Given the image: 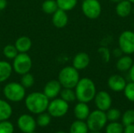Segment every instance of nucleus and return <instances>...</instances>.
Here are the masks:
<instances>
[{
  "label": "nucleus",
  "mask_w": 134,
  "mask_h": 133,
  "mask_svg": "<svg viewBox=\"0 0 134 133\" xmlns=\"http://www.w3.org/2000/svg\"><path fill=\"white\" fill-rule=\"evenodd\" d=\"M75 92L76 95V100L79 102L88 103L93 101L96 96V85L91 78H82L79 79V82L75 87Z\"/></svg>",
  "instance_id": "obj_1"
},
{
  "label": "nucleus",
  "mask_w": 134,
  "mask_h": 133,
  "mask_svg": "<svg viewBox=\"0 0 134 133\" xmlns=\"http://www.w3.org/2000/svg\"><path fill=\"white\" fill-rule=\"evenodd\" d=\"M49 99L41 92H34L25 96V107L34 114H38L47 111Z\"/></svg>",
  "instance_id": "obj_2"
},
{
  "label": "nucleus",
  "mask_w": 134,
  "mask_h": 133,
  "mask_svg": "<svg viewBox=\"0 0 134 133\" xmlns=\"http://www.w3.org/2000/svg\"><path fill=\"white\" fill-rule=\"evenodd\" d=\"M79 79V71L75 69L73 66H66L60 71L57 80L62 88L75 89Z\"/></svg>",
  "instance_id": "obj_3"
},
{
  "label": "nucleus",
  "mask_w": 134,
  "mask_h": 133,
  "mask_svg": "<svg viewBox=\"0 0 134 133\" xmlns=\"http://www.w3.org/2000/svg\"><path fill=\"white\" fill-rule=\"evenodd\" d=\"M5 98L13 103H18L25 99L26 89L19 82H12L7 83L2 89Z\"/></svg>",
  "instance_id": "obj_4"
},
{
  "label": "nucleus",
  "mask_w": 134,
  "mask_h": 133,
  "mask_svg": "<svg viewBox=\"0 0 134 133\" xmlns=\"http://www.w3.org/2000/svg\"><path fill=\"white\" fill-rule=\"evenodd\" d=\"M108 122L106 112L98 109L91 111L86 120L90 131H101L105 128Z\"/></svg>",
  "instance_id": "obj_5"
},
{
  "label": "nucleus",
  "mask_w": 134,
  "mask_h": 133,
  "mask_svg": "<svg viewBox=\"0 0 134 133\" xmlns=\"http://www.w3.org/2000/svg\"><path fill=\"white\" fill-rule=\"evenodd\" d=\"M13 70L15 73L23 75L30 72L32 67L31 57L27 53H19L17 56L13 60Z\"/></svg>",
  "instance_id": "obj_6"
},
{
  "label": "nucleus",
  "mask_w": 134,
  "mask_h": 133,
  "mask_svg": "<svg viewBox=\"0 0 134 133\" xmlns=\"http://www.w3.org/2000/svg\"><path fill=\"white\" fill-rule=\"evenodd\" d=\"M69 110V103L61 98H55L49 101L47 111L53 118H60L67 114Z\"/></svg>",
  "instance_id": "obj_7"
},
{
  "label": "nucleus",
  "mask_w": 134,
  "mask_h": 133,
  "mask_svg": "<svg viewBox=\"0 0 134 133\" xmlns=\"http://www.w3.org/2000/svg\"><path fill=\"white\" fill-rule=\"evenodd\" d=\"M81 9L84 16L90 20L97 19L102 12V6L98 0H83Z\"/></svg>",
  "instance_id": "obj_8"
},
{
  "label": "nucleus",
  "mask_w": 134,
  "mask_h": 133,
  "mask_svg": "<svg viewBox=\"0 0 134 133\" xmlns=\"http://www.w3.org/2000/svg\"><path fill=\"white\" fill-rule=\"evenodd\" d=\"M119 47L123 54L132 55L134 53V31L126 30L122 31L118 39Z\"/></svg>",
  "instance_id": "obj_9"
},
{
  "label": "nucleus",
  "mask_w": 134,
  "mask_h": 133,
  "mask_svg": "<svg viewBox=\"0 0 134 133\" xmlns=\"http://www.w3.org/2000/svg\"><path fill=\"white\" fill-rule=\"evenodd\" d=\"M93 100L96 107L102 111L106 112L111 107L112 105V98L111 95L106 91L102 90L97 92Z\"/></svg>",
  "instance_id": "obj_10"
},
{
  "label": "nucleus",
  "mask_w": 134,
  "mask_h": 133,
  "mask_svg": "<svg viewBox=\"0 0 134 133\" xmlns=\"http://www.w3.org/2000/svg\"><path fill=\"white\" fill-rule=\"evenodd\" d=\"M36 120L30 114H21L17 119V126L19 129L24 133L34 132L36 129Z\"/></svg>",
  "instance_id": "obj_11"
},
{
  "label": "nucleus",
  "mask_w": 134,
  "mask_h": 133,
  "mask_svg": "<svg viewBox=\"0 0 134 133\" xmlns=\"http://www.w3.org/2000/svg\"><path fill=\"white\" fill-rule=\"evenodd\" d=\"M107 84L108 88L111 91L115 92H123L127 82L123 76L118 74H115L108 78Z\"/></svg>",
  "instance_id": "obj_12"
},
{
  "label": "nucleus",
  "mask_w": 134,
  "mask_h": 133,
  "mask_svg": "<svg viewBox=\"0 0 134 133\" xmlns=\"http://www.w3.org/2000/svg\"><path fill=\"white\" fill-rule=\"evenodd\" d=\"M61 89H62V86L59 82V81L53 79L46 82V84L44 86L42 92L49 100H53L57 98L60 95Z\"/></svg>",
  "instance_id": "obj_13"
},
{
  "label": "nucleus",
  "mask_w": 134,
  "mask_h": 133,
  "mask_svg": "<svg viewBox=\"0 0 134 133\" xmlns=\"http://www.w3.org/2000/svg\"><path fill=\"white\" fill-rule=\"evenodd\" d=\"M90 63V57L88 53L80 52L75 55L72 60V66L78 71L85 70Z\"/></svg>",
  "instance_id": "obj_14"
},
{
  "label": "nucleus",
  "mask_w": 134,
  "mask_h": 133,
  "mask_svg": "<svg viewBox=\"0 0 134 133\" xmlns=\"http://www.w3.org/2000/svg\"><path fill=\"white\" fill-rule=\"evenodd\" d=\"M68 15L66 11L58 9L52 15V23L57 28L61 29L65 27L68 24Z\"/></svg>",
  "instance_id": "obj_15"
},
{
  "label": "nucleus",
  "mask_w": 134,
  "mask_h": 133,
  "mask_svg": "<svg viewBox=\"0 0 134 133\" xmlns=\"http://www.w3.org/2000/svg\"><path fill=\"white\" fill-rule=\"evenodd\" d=\"M90 112V107L86 103L79 102L74 107V115L77 120L86 121Z\"/></svg>",
  "instance_id": "obj_16"
},
{
  "label": "nucleus",
  "mask_w": 134,
  "mask_h": 133,
  "mask_svg": "<svg viewBox=\"0 0 134 133\" xmlns=\"http://www.w3.org/2000/svg\"><path fill=\"white\" fill-rule=\"evenodd\" d=\"M133 11V4L129 0H122L116 3V14L122 18L129 16Z\"/></svg>",
  "instance_id": "obj_17"
},
{
  "label": "nucleus",
  "mask_w": 134,
  "mask_h": 133,
  "mask_svg": "<svg viewBox=\"0 0 134 133\" xmlns=\"http://www.w3.org/2000/svg\"><path fill=\"white\" fill-rule=\"evenodd\" d=\"M133 64V60L130 56V55H122L116 62V68L120 72H126L129 71L131 67Z\"/></svg>",
  "instance_id": "obj_18"
},
{
  "label": "nucleus",
  "mask_w": 134,
  "mask_h": 133,
  "mask_svg": "<svg viewBox=\"0 0 134 133\" xmlns=\"http://www.w3.org/2000/svg\"><path fill=\"white\" fill-rule=\"evenodd\" d=\"M15 47L18 53H27L32 46L31 39L27 36H20L15 41Z\"/></svg>",
  "instance_id": "obj_19"
},
{
  "label": "nucleus",
  "mask_w": 134,
  "mask_h": 133,
  "mask_svg": "<svg viewBox=\"0 0 134 133\" xmlns=\"http://www.w3.org/2000/svg\"><path fill=\"white\" fill-rule=\"evenodd\" d=\"M13 67L6 60H0V83L6 82L13 73Z\"/></svg>",
  "instance_id": "obj_20"
},
{
  "label": "nucleus",
  "mask_w": 134,
  "mask_h": 133,
  "mask_svg": "<svg viewBox=\"0 0 134 133\" xmlns=\"http://www.w3.org/2000/svg\"><path fill=\"white\" fill-rule=\"evenodd\" d=\"M12 114L13 108L11 105L6 100L0 99V122L9 120Z\"/></svg>",
  "instance_id": "obj_21"
},
{
  "label": "nucleus",
  "mask_w": 134,
  "mask_h": 133,
  "mask_svg": "<svg viewBox=\"0 0 134 133\" xmlns=\"http://www.w3.org/2000/svg\"><path fill=\"white\" fill-rule=\"evenodd\" d=\"M90 130L85 121L76 120L70 126L69 133H89Z\"/></svg>",
  "instance_id": "obj_22"
},
{
  "label": "nucleus",
  "mask_w": 134,
  "mask_h": 133,
  "mask_svg": "<svg viewBox=\"0 0 134 133\" xmlns=\"http://www.w3.org/2000/svg\"><path fill=\"white\" fill-rule=\"evenodd\" d=\"M57 9L56 0H45L42 4V10L48 15H53Z\"/></svg>",
  "instance_id": "obj_23"
},
{
  "label": "nucleus",
  "mask_w": 134,
  "mask_h": 133,
  "mask_svg": "<svg viewBox=\"0 0 134 133\" xmlns=\"http://www.w3.org/2000/svg\"><path fill=\"white\" fill-rule=\"evenodd\" d=\"M125 126L119 122H110L105 126V133H123Z\"/></svg>",
  "instance_id": "obj_24"
},
{
  "label": "nucleus",
  "mask_w": 134,
  "mask_h": 133,
  "mask_svg": "<svg viewBox=\"0 0 134 133\" xmlns=\"http://www.w3.org/2000/svg\"><path fill=\"white\" fill-rule=\"evenodd\" d=\"M56 2L58 9L66 12L74 9L78 4V0H56Z\"/></svg>",
  "instance_id": "obj_25"
},
{
  "label": "nucleus",
  "mask_w": 134,
  "mask_h": 133,
  "mask_svg": "<svg viewBox=\"0 0 134 133\" xmlns=\"http://www.w3.org/2000/svg\"><path fill=\"white\" fill-rule=\"evenodd\" d=\"M60 96L64 101L69 103H72L76 100L75 92L73 89L68 88H63L60 92Z\"/></svg>",
  "instance_id": "obj_26"
},
{
  "label": "nucleus",
  "mask_w": 134,
  "mask_h": 133,
  "mask_svg": "<svg viewBox=\"0 0 134 133\" xmlns=\"http://www.w3.org/2000/svg\"><path fill=\"white\" fill-rule=\"evenodd\" d=\"M2 53H3V56L6 59L13 60L17 56V54L19 53H18V51H17V49L14 45L8 44V45L4 46V48L2 49Z\"/></svg>",
  "instance_id": "obj_27"
},
{
  "label": "nucleus",
  "mask_w": 134,
  "mask_h": 133,
  "mask_svg": "<svg viewBox=\"0 0 134 133\" xmlns=\"http://www.w3.org/2000/svg\"><path fill=\"white\" fill-rule=\"evenodd\" d=\"M122 123L124 126L134 124V109H129L122 114Z\"/></svg>",
  "instance_id": "obj_28"
},
{
  "label": "nucleus",
  "mask_w": 134,
  "mask_h": 133,
  "mask_svg": "<svg viewBox=\"0 0 134 133\" xmlns=\"http://www.w3.org/2000/svg\"><path fill=\"white\" fill-rule=\"evenodd\" d=\"M51 118L52 117L48 112L47 113H46V111L42 112L38 114V117L36 118V123L40 127H46L49 125L51 122Z\"/></svg>",
  "instance_id": "obj_29"
},
{
  "label": "nucleus",
  "mask_w": 134,
  "mask_h": 133,
  "mask_svg": "<svg viewBox=\"0 0 134 133\" xmlns=\"http://www.w3.org/2000/svg\"><path fill=\"white\" fill-rule=\"evenodd\" d=\"M106 115L108 122H118L122 117V112L118 108L111 107L106 111Z\"/></svg>",
  "instance_id": "obj_30"
},
{
  "label": "nucleus",
  "mask_w": 134,
  "mask_h": 133,
  "mask_svg": "<svg viewBox=\"0 0 134 133\" xmlns=\"http://www.w3.org/2000/svg\"><path fill=\"white\" fill-rule=\"evenodd\" d=\"M21 79H20V84L25 88V89H29L32 87L35 84V78L34 76L30 73L24 74L21 75Z\"/></svg>",
  "instance_id": "obj_31"
},
{
  "label": "nucleus",
  "mask_w": 134,
  "mask_h": 133,
  "mask_svg": "<svg viewBox=\"0 0 134 133\" xmlns=\"http://www.w3.org/2000/svg\"><path fill=\"white\" fill-rule=\"evenodd\" d=\"M123 92L125 97L129 101L134 103V82H130L127 83L123 90Z\"/></svg>",
  "instance_id": "obj_32"
},
{
  "label": "nucleus",
  "mask_w": 134,
  "mask_h": 133,
  "mask_svg": "<svg viewBox=\"0 0 134 133\" xmlns=\"http://www.w3.org/2000/svg\"><path fill=\"white\" fill-rule=\"evenodd\" d=\"M13 132H14V127L10 122H9L8 120L0 122V133Z\"/></svg>",
  "instance_id": "obj_33"
},
{
  "label": "nucleus",
  "mask_w": 134,
  "mask_h": 133,
  "mask_svg": "<svg viewBox=\"0 0 134 133\" xmlns=\"http://www.w3.org/2000/svg\"><path fill=\"white\" fill-rule=\"evenodd\" d=\"M98 53L100 54L102 60L104 63H108L111 60V52L108 47L101 46L98 49Z\"/></svg>",
  "instance_id": "obj_34"
},
{
  "label": "nucleus",
  "mask_w": 134,
  "mask_h": 133,
  "mask_svg": "<svg viewBox=\"0 0 134 133\" xmlns=\"http://www.w3.org/2000/svg\"><path fill=\"white\" fill-rule=\"evenodd\" d=\"M123 54L122 51L121 50V49L119 47V48H116V49H114L113 51H112V55L116 57V58H119L120 56H122Z\"/></svg>",
  "instance_id": "obj_35"
},
{
  "label": "nucleus",
  "mask_w": 134,
  "mask_h": 133,
  "mask_svg": "<svg viewBox=\"0 0 134 133\" xmlns=\"http://www.w3.org/2000/svg\"><path fill=\"white\" fill-rule=\"evenodd\" d=\"M123 133H134V124L125 126Z\"/></svg>",
  "instance_id": "obj_36"
},
{
  "label": "nucleus",
  "mask_w": 134,
  "mask_h": 133,
  "mask_svg": "<svg viewBox=\"0 0 134 133\" xmlns=\"http://www.w3.org/2000/svg\"><path fill=\"white\" fill-rule=\"evenodd\" d=\"M129 77H130V82H134V63L133 66L131 67V68L129 71Z\"/></svg>",
  "instance_id": "obj_37"
},
{
  "label": "nucleus",
  "mask_w": 134,
  "mask_h": 133,
  "mask_svg": "<svg viewBox=\"0 0 134 133\" xmlns=\"http://www.w3.org/2000/svg\"><path fill=\"white\" fill-rule=\"evenodd\" d=\"M7 5V1L6 0H0V11L5 9Z\"/></svg>",
  "instance_id": "obj_38"
},
{
  "label": "nucleus",
  "mask_w": 134,
  "mask_h": 133,
  "mask_svg": "<svg viewBox=\"0 0 134 133\" xmlns=\"http://www.w3.org/2000/svg\"><path fill=\"white\" fill-rule=\"evenodd\" d=\"M111 2H114V3H118V2H121V1H122V0H110Z\"/></svg>",
  "instance_id": "obj_39"
},
{
  "label": "nucleus",
  "mask_w": 134,
  "mask_h": 133,
  "mask_svg": "<svg viewBox=\"0 0 134 133\" xmlns=\"http://www.w3.org/2000/svg\"><path fill=\"white\" fill-rule=\"evenodd\" d=\"M89 133H103L101 131H90Z\"/></svg>",
  "instance_id": "obj_40"
},
{
  "label": "nucleus",
  "mask_w": 134,
  "mask_h": 133,
  "mask_svg": "<svg viewBox=\"0 0 134 133\" xmlns=\"http://www.w3.org/2000/svg\"><path fill=\"white\" fill-rule=\"evenodd\" d=\"M55 133H67V132H62V131H60V132H55Z\"/></svg>",
  "instance_id": "obj_41"
},
{
  "label": "nucleus",
  "mask_w": 134,
  "mask_h": 133,
  "mask_svg": "<svg viewBox=\"0 0 134 133\" xmlns=\"http://www.w3.org/2000/svg\"><path fill=\"white\" fill-rule=\"evenodd\" d=\"M129 1H130L132 4H134V0H129Z\"/></svg>",
  "instance_id": "obj_42"
},
{
  "label": "nucleus",
  "mask_w": 134,
  "mask_h": 133,
  "mask_svg": "<svg viewBox=\"0 0 134 133\" xmlns=\"http://www.w3.org/2000/svg\"><path fill=\"white\" fill-rule=\"evenodd\" d=\"M29 133H36V132H35L34 131V132H29Z\"/></svg>",
  "instance_id": "obj_43"
},
{
  "label": "nucleus",
  "mask_w": 134,
  "mask_h": 133,
  "mask_svg": "<svg viewBox=\"0 0 134 133\" xmlns=\"http://www.w3.org/2000/svg\"><path fill=\"white\" fill-rule=\"evenodd\" d=\"M0 95H1V91H0Z\"/></svg>",
  "instance_id": "obj_44"
}]
</instances>
